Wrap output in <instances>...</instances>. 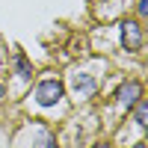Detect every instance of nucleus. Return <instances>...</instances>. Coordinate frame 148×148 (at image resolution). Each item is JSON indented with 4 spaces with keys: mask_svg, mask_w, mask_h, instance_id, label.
<instances>
[{
    "mask_svg": "<svg viewBox=\"0 0 148 148\" xmlns=\"http://www.w3.org/2000/svg\"><path fill=\"white\" fill-rule=\"evenodd\" d=\"M95 148H110V145H95Z\"/></svg>",
    "mask_w": 148,
    "mask_h": 148,
    "instance_id": "nucleus-10",
    "label": "nucleus"
},
{
    "mask_svg": "<svg viewBox=\"0 0 148 148\" xmlns=\"http://www.w3.org/2000/svg\"><path fill=\"white\" fill-rule=\"evenodd\" d=\"M3 92H6V89H3V83H0V98H3Z\"/></svg>",
    "mask_w": 148,
    "mask_h": 148,
    "instance_id": "nucleus-9",
    "label": "nucleus"
},
{
    "mask_svg": "<svg viewBox=\"0 0 148 148\" xmlns=\"http://www.w3.org/2000/svg\"><path fill=\"white\" fill-rule=\"evenodd\" d=\"M59 98H62V83L59 80H42L39 89H36V101L42 107H53Z\"/></svg>",
    "mask_w": 148,
    "mask_h": 148,
    "instance_id": "nucleus-1",
    "label": "nucleus"
},
{
    "mask_svg": "<svg viewBox=\"0 0 148 148\" xmlns=\"http://www.w3.org/2000/svg\"><path fill=\"white\" fill-rule=\"evenodd\" d=\"M133 148H145V145H142V142H139V145H133Z\"/></svg>",
    "mask_w": 148,
    "mask_h": 148,
    "instance_id": "nucleus-11",
    "label": "nucleus"
},
{
    "mask_svg": "<svg viewBox=\"0 0 148 148\" xmlns=\"http://www.w3.org/2000/svg\"><path fill=\"white\" fill-rule=\"evenodd\" d=\"M74 89H77V95L80 98H86V95H95V80L89 77V74H77V77H74Z\"/></svg>",
    "mask_w": 148,
    "mask_h": 148,
    "instance_id": "nucleus-4",
    "label": "nucleus"
},
{
    "mask_svg": "<svg viewBox=\"0 0 148 148\" xmlns=\"http://www.w3.org/2000/svg\"><path fill=\"white\" fill-rule=\"evenodd\" d=\"M139 15L148 18V0H139Z\"/></svg>",
    "mask_w": 148,
    "mask_h": 148,
    "instance_id": "nucleus-8",
    "label": "nucleus"
},
{
    "mask_svg": "<svg viewBox=\"0 0 148 148\" xmlns=\"http://www.w3.org/2000/svg\"><path fill=\"white\" fill-rule=\"evenodd\" d=\"M130 110H133V119H136V125L145 127V125H148V104H145V98H139V101L133 104Z\"/></svg>",
    "mask_w": 148,
    "mask_h": 148,
    "instance_id": "nucleus-5",
    "label": "nucleus"
},
{
    "mask_svg": "<svg viewBox=\"0 0 148 148\" xmlns=\"http://www.w3.org/2000/svg\"><path fill=\"white\" fill-rule=\"evenodd\" d=\"M142 98V83L139 80H127V83H121L119 86V92H116V101L125 107V110H130L133 104H136Z\"/></svg>",
    "mask_w": 148,
    "mask_h": 148,
    "instance_id": "nucleus-2",
    "label": "nucleus"
},
{
    "mask_svg": "<svg viewBox=\"0 0 148 148\" xmlns=\"http://www.w3.org/2000/svg\"><path fill=\"white\" fill-rule=\"evenodd\" d=\"M39 148H56V139L51 136V133H42L39 136Z\"/></svg>",
    "mask_w": 148,
    "mask_h": 148,
    "instance_id": "nucleus-7",
    "label": "nucleus"
},
{
    "mask_svg": "<svg viewBox=\"0 0 148 148\" xmlns=\"http://www.w3.org/2000/svg\"><path fill=\"white\" fill-rule=\"evenodd\" d=\"M15 65H18V74H21L24 80H30V77H33V68H30V62H27V56H21V53H18V56H15Z\"/></svg>",
    "mask_w": 148,
    "mask_h": 148,
    "instance_id": "nucleus-6",
    "label": "nucleus"
},
{
    "mask_svg": "<svg viewBox=\"0 0 148 148\" xmlns=\"http://www.w3.org/2000/svg\"><path fill=\"white\" fill-rule=\"evenodd\" d=\"M142 27L136 21H125L121 24V45L127 47V51H142Z\"/></svg>",
    "mask_w": 148,
    "mask_h": 148,
    "instance_id": "nucleus-3",
    "label": "nucleus"
}]
</instances>
